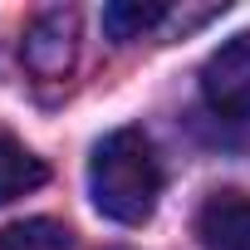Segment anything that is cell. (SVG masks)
I'll return each mask as SVG.
<instances>
[{
  "label": "cell",
  "mask_w": 250,
  "mask_h": 250,
  "mask_svg": "<svg viewBox=\"0 0 250 250\" xmlns=\"http://www.w3.org/2000/svg\"><path fill=\"white\" fill-rule=\"evenodd\" d=\"M196 240L206 250H250V196L245 191H211L196 211Z\"/></svg>",
  "instance_id": "277c9868"
},
{
  "label": "cell",
  "mask_w": 250,
  "mask_h": 250,
  "mask_svg": "<svg viewBox=\"0 0 250 250\" xmlns=\"http://www.w3.org/2000/svg\"><path fill=\"white\" fill-rule=\"evenodd\" d=\"M172 20V5H157V0H113V5H103V30L108 40H138L147 30H162Z\"/></svg>",
  "instance_id": "8992f818"
},
{
  "label": "cell",
  "mask_w": 250,
  "mask_h": 250,
  "mask_svg": "<svg viewBox=\"0 0 250 250\" xmlns=\"http://www.w3.org/2000/svg\"><path fill=\"white\" fill-rule=\"evenodd\" d=\"M88 196L118 226H143L162 201V157L143 128H113L88 157Z\"/></svg>",
  "instance_id": "6da1fadb"
},
{
  "label": "cell",
  "mask_w": 250,
  "mask_h": 250,
  "mask_svg": "<svg viewBox=\"0 0 250 250\" xmlns=\"http://www.w3.org/2000/svg\"><path fill=\"white\" fill-rule=\"evenodd\" d=\"M0 250H74V230L64 221H49V216L15 221L0 230Z\"/></svg>",
  "instance_id": "52a82bcc"
},
{
  "label": "cell",
  "mask_w": 250,
  "mask_h": 250,
  "mask_svg": "<svg viewBox=\"0 0 250 250\" xmlns=\"http://www.w3.org/2000/svg\"><path fill=\"white\" fill-rule=\"evenodd\" d=\"M201 98L221 118H250V30L226 40L201 64Z\"/></svg>",
  "instance_id": "3957f363"
},
{
  "label": "cell",
  "mask_w": 250,
  "mask_h": 250,
  "mask_svg": "<svg viewBox=\"0 0 250 250\" xmlns=\"http://www.w3.org/2000/svg\"><path fill=\"white\" fill-rule=\"evenodd\" d=\"M20 59L35 79H69L79 64V10L74 5H49L25 25Z\"/></svg>",
  "instance_id": "7a4b0ae2"
},
{
  "label": "cell",
  "mask_w": 250,
  "mask_h": 250,
  "mask_svg": "<svg viewBox=\"0 0 250 250\" xmlns=\"http://www.w3.org/2000/svg\"><path fill=\"white\" fill-rule=\"evenodd\" d=\"M44 182H49L44 157H35L20 138L0 133V206L25 196V191H35V187H44Z\"/></svg>",
  "instance_id": "5b68a950"
}]
</instances>
